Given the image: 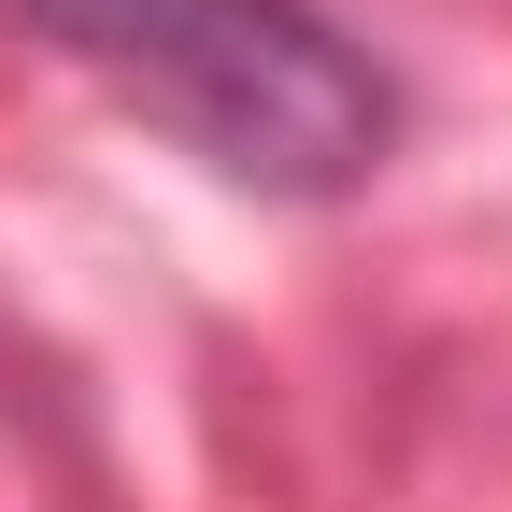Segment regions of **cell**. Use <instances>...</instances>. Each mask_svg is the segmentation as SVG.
I'll use <instances>...</instances> for the list:
<instances>
[{"mask_svg": "<svg viewBox=\"0 0 512 512\" xmlns=\"http://www.w3.org/2000/svg\"><path fill=\"white\" fill-rule=\"evenodd\" d=\"M15 15L256 200H342L399 143V86L313 0H15Z\"/></svg>", "mask_w": 512, "mask_h": 512, "instance_id": "6da1fadb", "label": "cell"}]
</instances>
